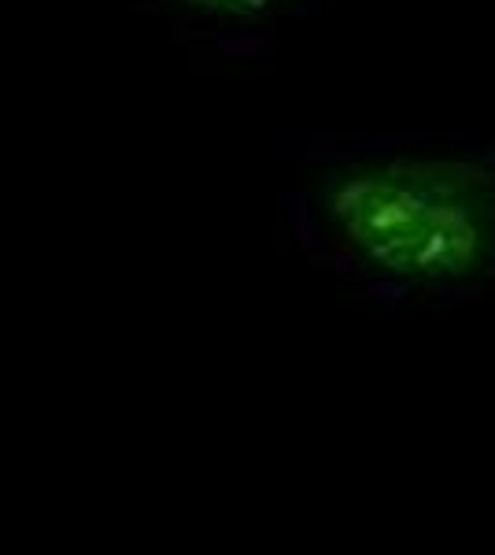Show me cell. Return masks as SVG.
<instances>
[{
  "label": "cell",
  "instance_id": "obj_1",
  "mask_svg": "<svg viewBox=\"0 0 495 555\" xmlns=\"http://www.w3.org/2000/svg\"><path fill=\"white\" fill-rule=\"evenodd\" d=\"M340 248L377 278L463 285L495 271V159L400 152L355 159L318 185Z\"/></svg>",
  "mask_w": 495,
  "mask_h": 555
},
{
  "label": "cell",
  "instance_id": "obj_2",
  "mask_svg": "<svg viewBox=\"0 0 495 555\" xmlns=\"http://www.w3.org/2000/svg\"><path fill=\"white\" fill-rule=\"evenodd\" d=\"M174 4H182L185 12H193V15H204V20L256 23L296 4V0H174Z\"/></svg>",
  "mask_w": 495,
  "mask_h": 555
}]
</instances>
